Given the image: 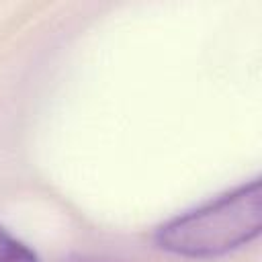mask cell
<instances>
[{
  "label": "cell",
  "mask_w": 262,
  "mask_h": 262,
  "mask_svg": "<svg viewBox=\"0 0 262 262\" xmlns=\"http://www.w3.org/2000/svg\"><path fill=\"white\" fill-rule=\"evenodd\" d=\"M0 262H39L37 254L0 225Z\"/></svg>",
  "instance_id": "2"
},
{
  "label": "cell",
  "mask_w": 262,
  "mask_h": 262,
  "mask_svg": "<svg viewBox=\"0 0 262 262\" xmlns=\"http://www.w3.org/2000/svg\"><path fill=\"white\" fill-rule=\"evenodd\" d=\"M262 231V184L258 178L186 211L156 229L160 250L203 260L229 254Z\"/></svg>",
  "instance_id": "1"
}]
</instances>
